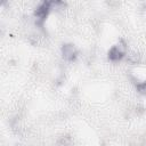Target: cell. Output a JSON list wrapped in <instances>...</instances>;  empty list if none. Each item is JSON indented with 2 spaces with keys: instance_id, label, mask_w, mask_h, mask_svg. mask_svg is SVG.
I'll return each mask as SVG.
<instances>
[{
  "instance_id": "6da1fadb",
  "label": "cell",
  "mask_w": 146,
  "mask_h": 146,
  "mask_svg": "<svg viewBox=\"0 0 146 146\" xmlns=\"http://www.w3.org/2000/svg\"><path fill=\"white\" fill-rule=\"evenodd\" d=\"M127 54H128V44L125 41L120 40L110 48L107 55H108V59L112 63H119L124 57H127Z\"/></svg>"
},
{
  "instance_id": "7a4b0ae2",
  "label": "cell",
  "mask_w": 146,
  "mask_h": 146,
  "mask_svg": "<svg viewBox=\"0 0 146 146\" xmlns=\"http://www.w3.org/2000/svg\"><path fill=\"white\" fill-rule=\"evenodd\" d=\"M60 55L65 62H74L79 56V50L73 43H64L60 47Z\"/></svg>"
},
{
  "instance_id": "3957f363",
  "label": "cell",
  "mask_w": 146,
  "mask_h": 146,
  "mask_svg": "<svg viewBox=\"0 0 146 146\" xmlns=\"http://www.w3.org/2000/svg\"><path fill=\"white\" fill-rule=\"evenodd\" d=\"M136 90L140 95H146V80L136 82Z\"/></svg>"
}]
</instances>
